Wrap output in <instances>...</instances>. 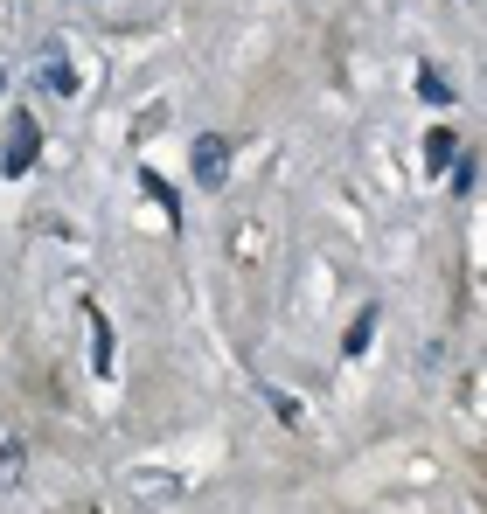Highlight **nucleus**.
Wrapping results in <instances>:
<instances>
[{"mask_svg":"<svg viewBox=\"0 0 487 514\" xmlns=\"http://www.w3.org/2000/svg\"><path fill=\"white\" fill-rule=\"evenodd\" d=\"M91 369L112 376V327H105V313H91Z\"/></svg>","mask_w":487,"mask_h":514,"instance_id":"7","label":"nucleus"},{"mask_svg":"<svg viewBox=\"0 0 487 514\" xmlns=\"http://www.w3.org/2000/svg\"><path fill=\"white\" fill-rule=\"evenodd\" d=\"M446 174H453V188H460V195H474V188H481V167H474V160H453Z\"/></svg>","mask_w":487,"mask_h":514,"instance_id":"9","label":"nucleus"},{"mask_svg":"<svg viewBox=\"0 0 487 514\" xmlns=\"http://www.w3.org/2000/svg\"><path fill=\"white\" fill-rule=\"evenodd\" d=\"M453 160H460V132H425V167H432V174H446V167H453Z\"/></svg>","mask_w":487,"mask_h":514,"instance_id":"3","label":"nucleus"},{"mask_svg":"<svg viewBox=\"0 0 487 514\" xmlns=\"http://www.w3.org/2000/svg\"><path fill=\"white\" fill-rule=\"evenodd\" d=\"M369 341H376V306H362V313L348 320V334H341V355H369Z\"/></svg>","mask_w":487,"mask_h":514,"instance_id":"4","label":"nucleus"},{"mask_svg":"<svg viewBox=\"0 0 487 514\" xmlns=\"http://www.w3.org/2000/svg\"><path fill=\"white\" fill-rule=\"evenodd\" d=\"M35 153H42V126L21 112L14 119V132H7V153H0V174H28L35 167Z\"/></svg>","mask_w":487,"mask_h":514,"instance_id":"1","label":"nucleus"},{"mask_svg":"<svg viewBox=\"0 0 487 514\" xmlns=\"http://www.w3.org/2000/svg\"><path fill=\"white\" fill-rule=\"evenodd\" d=\"M0 84H7V77H0Z\"/></svg>","mask_w":487,"mask_h":514,"instance_id":"12","label":"nucleus"},{"mask_svg":"<svg viewBox=\"0 0 487 514\" xmlns=\"http://www.w3.org/2000/svg\"><path fill=\"white\" fill-rule=\"evenodd\" d=\"M418 91H425V98H432V105H453V84H446V77H439V70H432V63H425V70H418Z\"/></svg>","mask_w":487,"mask_h":514,"instance_id":"8","label":"nucleus"},{"mask_svg":"<svg viewBox=\"0 0 487 514\" xmlns=\"http://www.w3.org/2000/svg\"><path fill=\"white\" fill-rule=\"evenodd\" d=\"M223 174H230V139L202 132V139H195V188H216Z\"/></svg>","mask_w":487,"mask_h":514,"instance_id":"2","label":"nucleus"},{"mask_svg":"<svg viewBox=\"0 0 487 514\" xmlns=\"http://www.w3.org/2000/svg\"><path fill=\"white\" fill-rule=\"evenodd\" d=\"M140 188H147V195L161 202V216H167V223H181V195H174V188L161 181V167H140Z\"/></svg>","mask_w":487,"mask_h":514,"instance_id":"5","label":"nucleus"},{"mask_svg":"<svg viewBox=\"0 0 487 514\" xmlns=\"http://www.w3.org/2000/svg\"><path fill=\"white\" fill-rule=\"evenodd\" d=\"M265 396H272V417H279V424H300V403H293L286 389H265Z\"/></svg>","mask_w":487,"mask_h":514,"instance_id":"10","label":"nucleus"},{"mask_svg":"<svg viewBox=\"0 0 487 514\" xmlns=\"http://www.w3.org/2000/svg\"><path fill=\"white\" fill-rule=\"evenodd\" d=\"M42 91H56V98H77V70H70L63 56H42Z\"/></svg>","mask_w":487,"mask_h":514,"instance_id":"6","label":"nucleus"},{"mask_svg":"<svg viewBox=\"0 0 487 514\" xmlns=\"http://www.w3.org/2000/svg\"><path fill=\"white\" fill-rule=\"evenodd\" d=\"M0 480H21V445H0Z\"/></svg>","mask_w":487,"mask_h":514,"instance_id":"11","label":"nucleus"}]
</instances>
